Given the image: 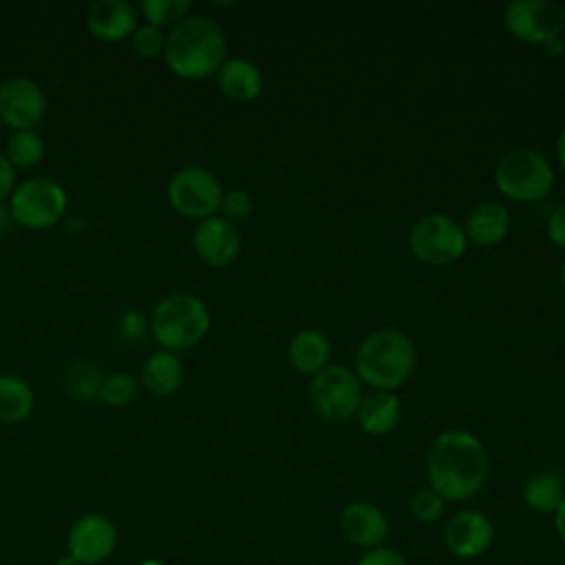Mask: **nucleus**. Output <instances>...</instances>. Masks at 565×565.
<instances>
[{"instance_id":"obj_3","label":"nucleus","mask_w":565,"mask_h":565,"mask_svg":"<svg viewBox=\"0 0 565 565\" xmlns=\"http://www.w3.org/2000/svg\"><path fill=\"white\" fill-rule=\"evenodd\" d=\"M353 371L373 391L393 393L415 371V347L399 329H377L360 342Z\"/></svg>"},{"instance_id":"obj_19","label":"nucleus","mask_w":565,"mask_h":565,"mask_svg":"<svg viewBox=\"0 0 565 565\" xmlns=\"http://www.w3.org/2000/svg\"><path fill=\"white\" fill-rule=\"evenodd\" d=\"M287 358L298 373L313 377L316 373L329 366V338L320 329H300L291 335L287 344Z\"/></svg>"},{"instance_id":"obj_40","label":"nucleus","mask_w":565,"mask_h":565,"mask_svg":"<svg viewBox=\"0 0 565 565\" xmlns=\"http://www.w3.org/2000/svg\"><path fill=\"white\" fill-rule=\"evenodd\" d=\"M561 282L565 287V258H563V265H561Z\"/></svg>"},{"instance_id":"obj_4","label":"nucleus","mask_w":565,"mask_h":565,"mask_svg":"<svg viewBox=\"0 0 565 565\" xmlns=\"http://www.w3.org/2000/svg\"><path fill=\"white\" fill-rule=\"evenodd\" d=\"M212 318L207 305L185 291L163 296L150 313L152 340L170 353L194 349L210 331Z\"/></svg>"},{"instance_id":"obj_2","label":"nucleus","mask_w":565,"mask_h":565,"mask_svg":"<svg viewBox=\"0 0 565 565\" xmlns=\"http://www.w3.org/2000/svg\"><path fill=\"white\" fill-rule=\"evenodd\" d=\"M166 66L181 79L216 75L227 60V40L221 26L205 15H188L166 33Z\"/></svg>"},{"instance_id":"obj_28","label":"nucleus","mask_w":565,"mask_h":565,"mask_svg":"<svg viewBox=\"0 0 565 565\" xmlns=\"http://www.w3.org/2000/svg\"><path fill=\"white\" fill-rule=\"evenodd\" d=\"M132 51L141 57V60H154V57H163L166 51V33L152 24H139L130 38Z\"/></svg>"},{"instance_id":"obj_18","label":"nucleus","mask_w":565,"mask_h":565,"mask_svg":"<svg viewBox=\"0 0 565 565\" xmlns=\"http://www.w3.org/2000/svg\"><path fill=\"white\" fill-rule=\"evenodd\" d=\"M216 82L221 93L236 104H247L263 93L260 68L243 57L225 60L216 73Z\"/></svg>"},{"instance_id":"obj_39","label":"nucleus","mask_w":565,"mask_h":565,"mask_svg":"<svg viewBox=\"0 0 565 565\" xmlns=\"http://www.w3.org/2000/svg\"><path fill=\"white\" fill-rule=\"evenodd\" d=\"M141 565H166V563H161V561H157V558H146Z\"/></svg>"},{"instance_id":"obj_20","label":"nucleus","mask_w":565,"mask_h":565,"mask_svg":"<svg viewBox=\"0 0 565 565\" xmlns=\"http://www.w3.org/2000/svg\"><path fill=\"white\" fill-rule=\"evenodd\" d=\"M141 388L157 397L174 395L183 384V362L177 353L170 351H154L143 360L141 375H139Z\"/></svg>"},{"instance_id":"obj_10","label":"nucleus","mask_w":565,"mask_h":565,"mask_svg":"<svg viewBox=\"0 0 565 565\" xmlns=\"http://www.w3.org/2000/svg\"><path fill=\"white\" fill-rule=\"evenodd\" d=\"M503 24L525 44H545L561 33L563 9L552 0H514L503 11Z\"/></svg>"},{"instance_id":"obj_7","label":"nucleus","mask_w":565,"mask_h":565,"mask_svg":"<svg viewBox=\"0 0 565 565\" xmlns=\"http://www.w3.org/2000/svg\"><path fill=\"white\" fill-rule=\"evenodd\" d=\"M170 207L192 221H203L216 216L223 201V185L218 177L203 166L179 168L166 188Z\"/></svg>"},{"instance_id":"obj_34","label":"nucleus","mask_w":565,"mask_h":565,"mask_svg":"<svg viewBox=\"0 0 565 565\" xmlns=\"http://www.w3.org/2000/svg\"><path fill=\"white\" fill-rule=\"evenodd\" d=\"M15 168L9 163V159L4 157V152H0V203H7L18 185V177H15Z\"/></svg>"},{"instance_id":"obj_17","label":"nucleus","mask_w":565,"mask_h":565,"mask_svg":"<svg viewBox=\"0 0 565 565\" xmlns=\"http://www.w3.org/2000/svg\"><path fill=\"white\" fill-rule=\"evenodd\" d=\"M510 232V212L499 201H483L475 205L463 223L466 238L477 247H492Z\"/></svg>"},{"instance_id":"obj_22","label":"nucleus","mask_w":565,"mask_h":565,"mask_svg":"<svg viewBox=\"0 0 565 565\" xmlns=\"http://www.w3.org/2000/svg\"><path fill=\"white\" fill-rule=\"evenodd\" d=\"M35 408L31 384L13 373H0V424H20Z\"/></svg>"},{"instance_id":"obj_35","label":"nucleus","mask_w":565,"mask_h":565,"mask_svg":"<svg viewBox=\"0 0 565 565\" xmlns=\"http://www.w3.org/2000/svg\"><path fill=\"white\" fill-rule=\"evenodd\" d=\"M13 216L9 212V205L7 203H0V236H4L11 227H13Z\"/></svg>"},{"instance_id":"obj_30","label":"nucleus","mask_w":565,"mask_h":565,"mask_svg":"<svg viewBox=\"0 0 565 565\" xmlns=\"http://www.w3.org/2000/svg\"><path fill=\"white\" fill-rule=\"evenodd\" d=\"M444 508H446V501L433 488H422L411 499V512L419 523H433L441 519Z\"/></svg>"},{"instance_id":"obj_41","label":"nucleus","mask_w":565,"mask_h":565,"mask_svg":"<svg viewBox=\"0 0 565 565\" xmlns=\"http://www.w3.org/2000/svg\"><path fill=\"white\" fill-rule=\"evenodd\" d=\"M561 9H563V26H565V4Z\"/></svg>"},{"instance_id":"obj_38","label":"nucleus","mask_w":565,"mask_h":565,"mask_svg":"<svg viewBox=\"0 0 565 565\" xmlns=\"http://www.w3.org/2000/svg\"><path fill=\"white\" fill-rule=\"evenodd\" d=\"M55 565H82V563H79L77 558H73L71 554H66V556H62V558H60Z\"/></svg>"},{"instance_id":"obj_27","label":"nucleus","mask_w":565,"mask_h":565,"mask_svg":"<svg viewBox=\"0 0 565 565\" xmlns=\"http://www.w3.org/2000/svg\"><path fill=\"white\" fill-rule=\"evenodd\" d=\"M190 0H143L139 4V15L146 20V24H152L161 31L183 22L190 15Z\"/></svg>"},{"instance_id":"obj_12","label":"nucleus","mask_w":565,"mask_h":565,"mask_svg":"<svg viewBox=\"0 0 565 565\" xmlns=\"http://www.w3.org/2000/svg\"><path fill=\"white\" fill-rule=\"evenodd\" d=\"M66 545L68 554L82 565H99L117 547V527L108 516L88 512L71 525Z\"/></svg>"},{"instance_id":"obj_15","label":"nucleus","mask_w":565,"mask_h":565,"mask_svg":"<svg viewBox=\"0 0 565 565\" xmlns=\"http://www.w3.org/2000/svg\"><path fill=\"white\" fill-rule=\"evenodd\" d=\"M494 527L479 510L457 512L444 527V545L457 558H477L492 545Z\"/></svg>"},{"instance_id":"obj_16","label":"nucleus","mask_w":565,"mask_h":565,"mask_svg":"<svg viewBox=\"0 0 565 565\" xmlns=\"http://www.w3.org/2000/svg\"><path fill=\"white\" fill-rule=\"evenodd\" d=\"M340 532L349 543L373 550L386 541L388 519L377 505L369 501H353L340 514Z\"/></svg>"},{"instance_id":"obj_25","label":"nucleus","mask_w":565,"mask_h":565,"mask_svg":"<svg viewBox=\"0 0 565 565\" xmlns=\"http://www.w3.org/2000/svg\"><path fill=\"white\" fill-rule=\"evenodd\" d=\"M44 154V139L35 130H13L4 146V157L15 170H31L40 166Z\"/></svg>"},{"instance_id":"obj_32","label":"nucleus","mask_w":565,"mask_h":565,"mask_svg":"<svg viewBox=\"0 0 565 565\" xmlns=\"http://www.w3.org/2000/svg\"><path fill=\"white\" fill-rule=\"evenodd\" d=\"M355 565H406V563L397 550L380 545V547L366 550V554H362V558Z\"/></svg>"},{"instance_id":"obj_9","label":"nucleus","mask_w":565,"mask_h":565,"mask_svg":"<svg viewBox=\"0 0 565 565\" xmlns=\"http://www.w3.org/2000/svg\"><path fill=\"white\" fill-rule=\"evenodd\" d=\"M468 238L463 225L446 214H426L408 232V247L417 260L433 267H444L459 260Z\"/></svg>"},{"instance_id":"obj_26","label":"nucleus","mask_w":565,"mask_h":565,"mask_svg":"<svg viewBox=\"0 0 565 565\" xmlns=\"http://www.w3.org/2000/svg\"><path fill=\"white\" fill-rule=\"evenodd\" d=\"M139 393H141V382L137 375L126 371H113L104 375L97 399L110 408H126L139 397Z\"/></svg>"},{"instance_id":"obj_37","label":"nucleus","mask_w":565,"mask_h":565,"mask_svg":"<svg viewBox=\"0 0 565 565\" xmlns=\"http://www.w3.org/2000/svg\"><path fill=\"white\" fill-rule=\"evenodd\" d=\"M556 159H558L561 168L565 170V126H563V130L558 132V139H556Z\"/></svg>"},{"instance_id":"obj_36","label":"nucleus","mask_w":565,"mask_h":565,"mask_svg":"<svg viewBox=\"0 0 565 565\" xmlns=\"http://www.w3.org/2000/svg\"><path fill=\"white\" fill-rule=\"evenodd\" d=\"M554 527H556V534L561 536V541L565 543V499L561 501L558 510L554 512Z\"/></svg>"},{"instance_id":"obj_23","label":"nucleus","mask_w":565,"mask_h":565,"mask_svg":"<svg viewBox=\"0 0 565 565\" xmlns=\"http://www.w3.org/2000/svg\"><path fill=\"white\" fill-rule=\"evenodd\" d=\"M102 366L90 360H79L71 364L62 375V391L77 402H93L99 397V388L104 382Z\"/></svg>"},{"instance_id":"obj_33","label":"nucleus","mask_w":565,"mask_h":565,"mask_svg":"<svg viewBox=\"0 0 565 565\" xmlns=\"http://www.w3.org/2000/svg\"><path fill=\"white\" fill-rule=\"evenodd\" d=\"M547 238L552 245L565 249V203H561L547 218Z\"/></svg>"},{"instance_id":"obj_8","label":"nucleus","mask_w":565,"mask_h":565,"mask_svg":"<svg viewBox=\"0 0 565 565\" xmlns=\"http://www.w3.org/2000/svg\"><path fill=\"white\" fill-rule=\"evenodd\" d=\"M309 402L324 422L344 424L358 413L362 402V382L353 369L329 364L311 377Z\"/></svg>"},{"instance_id":"obj_24","label":"nucleus","mask_w":565,"mask_h":565,"mask_svg":"<svg viewBox=\"0 0 565 565\" xmlns=\"http://www.w3.org/2000/svg\"><path fill=\"white\" fill-rule=\"evenodd\" d=\"M565 499V488L561 479L550 472L532 475L523 486V501L532 512L554 514Z\"/></svg>"},{"instance_id":"obj_6","label":"nucleus","mask_w":565,"mask_h":565,"mask_svg":"<svg viewBox=\"0 0 565 565\" xmlns=\"http://www.w3.org/2000/svg\"><path fill=\"white\" fill-rule=\"evenodd\" d=\"M13 223L24 230L53 227L68 207L66 190L49 177H29L18 181L7 201Z\"/></svg>"},{"instance_id":"obj_29","label":"nucleus","mask_w":565,"mask_h":565,"mask_svg":"<svg viewBox=\"0 0 565 565\" xmlns=\"http://www.w3.org/2000/svg\"><path fill=\"white\" fill-rule=\"evenodd\" d=\"M117 335L126 344H139L150 335V316L141 313L139 309H128L117 320Z\"/></svg>"},{"instance_id":"obj_1","label":"nucleus","mask_w":565,"mask_h":565,"mask_svg":"<svg viewBox=\"0 0 565 565\" xmlns=\"http://www.w3.org/2000/svg\"><path fill=\"white\" fill-rule=\"evenodd\" d=\"M488 452L477 435L450 428L435 437L426 457L428 488L444 501H466L488 481Z\"/></svg>"},{"instance_id":"obj_14","label":"nucleus","mask_w":565,"mask_h":565,"mask_svg":"<svg viewBox=\"0 0 565 565\" xmlns=\"http://www.w3.org/2000/svg\"><path fill=\"white\" fill-rule=\"evenodd\" d=\"M88 33L106 44L130 40L139 26V9L128 0H97L84 15Z\"/></svg>"},{"instance_id":"obj_5","label":"nucleus","mask_w":565,"mask_h":565,"mask_svg":"<svg viewBox=\"0 0 565 565\" xmlns=\"http://www.w3.org/2000/svg\"><path fill=\"white\" fill-rule=\"evenodd\" d=\"M497 190L516 203H534L550 194L554 168L550 159L534 148H514L494 166Z\"/></svg>"},{"instance_id":"obj_21","label":"nucleus","mask_w":565,"mask_h":565,"mask_svg":"<svg viewBox=\"0 0 565 565\" xmlns=\"http://www.w3.org/2000/svg\"><path fill=\"white\" fill-rule=\"evenodd\" d=\"M399 397L391 391H371L369 395H362L355 413L360 428L369 435H388L399 424Z\"/></svg>"},{"instance_id":"obj_11","label":"nucleus","mask_w":565,"mask_h":565,"mask_svg":"<svg viewBox=\"0 0 565 565\" xmlns=\"http://www.w3.org/2000/svg\"><path fill=\"white\" fill-rule=\"evenodd\" d=\"M46 115L42 86L24 75L0 82V121L13 130H35Z\"/></svg>"},{"instance_id":"obj_31","label":"nucleus","mask_w":565,"mask_h":565,"mask_svg":"<svg viewBox=\"0 0 565 565\" xmlns=\"http://www.w3.org/2000/svg\"><path fill=\"white\" fill-rule=\"evenodd\" d=\"M254 207V201L249 196L247 190L243 188H234L230 192H223V201H221V212L227 221H241L247 218L249 212Z\"/></svg>"},{"instance_id":"obj_13","label":"nucleus","mask_w":565,"mask_h":565,"mask_svg":"<svg viewBox=\"0 0 565 565\" xmlns=\"http://www.w3.org/2000/svg\"><path fill=\"white\" fill-rule=\"evenodd\" d=\"M196 256L210 267H227L241 252V234L225 216H210L199 221L192 234Z\"/></svg>"}]
</instances>
